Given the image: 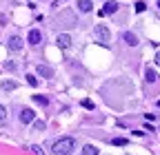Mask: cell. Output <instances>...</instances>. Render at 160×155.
<instances>
[{"instance_id":"15","label":"cell","mask_w":160,"mask_h":155,"mask_svg":"<svg viewBox=\"0 0 160 155\" xmlns=\"http://www.w3.org/2000/svg\"><path fill=\"white\" fill-rule=\"evenodd\" d=\"M145 9H147V5L142 2V0H138V2H136V11H138V13H142Z\"/></svg>"},{"instance_id":"11","label":"cell","mask_w":160,"mask_h":155,"mask_svg":"<svg viewBox=\"0 0 160 155\" xmlns=\"http://www.w3.org/2000/svg\"><path fill=\"white\" fill-rule=\"evenodd\" d=\"M145 80H147L149 84L158 80V75H156V71H153V69H149V67H147V71H145Z\"/></svg>"},{"instance_id":"23","label":"cell","mask_w":160,"mask_h":155,"mask_svg":"<svg viewBox=\"0 0 160 155\" xmlns=\"http://www.w3.org/2000/svg\"><path fill=\"white\" fill-rule=\"evenodd\" d=\"M158 9H160V0H158Z\"/></svg>"},{"instance_id":"16","label":"cell","mask_w":160,"mask_h":155,"mask_svg":"<svg viewBox=\"0 0 160 155\" xmlns=\"http://www.w3.org/2000/svg\"><path fill=\"white\" fill-rule=\"evenodd\" d=\"M27 82H29V84H31V87H38V78H36V75H31V73H29V75H27Z\"/></svg>"},{"instance_id":"22","label":"cell","mask_w":160,"mask_h":155,"mask_svg":"<svg viewBox=\"0 0 160 155\" xmlns=\"http://www.w3.org/2000/svg\"><path fill=\"white\" fill-rule=\"evenodd\" d=\"M156 62H158V64H160V53H158V55H156Z\"/></svg>"},{"instance_id":"12","label":"cell","mask_w":160,"mask_h":155,"mask_svg":"<svg viewBox=\"0 0 160 155\" xmlns=\"http://www.w3.org/2000/svg\"><path fill=\"white\" fill-rule=\"evenodd\" d=\"M82 155H98V148H96L93 144H87V146L82 148Z\"/></svg>"},{"instance_id":"18","label":"cell","mask_w":160,"mask_h":155,"mask_svg":"<svg viewBox=\"0 0 160 155\" xmlns=\"http://www.w3.org/2000/svg\"><path fill=\"white\" fill-rule=\"evenodd\" d=\"M113 144H116V146H125L127 140H125V138H113Z\"/></svg>"},{"instance_id":"7","label":"cell","mask_w":160,"mask_h":155,"mask_svg":"<svg viewBox=\"0 0 160 155\" xmlns=\"http://www.w3.org/2000/svg\"><path fill=\"white\" fill-rule=\"evenodd\" d=\"M27 40H29L31 45H40V42H42V33H40L38 29H31V31H29V38H27Z\"/></svg>"},{"instance_id":"21","label":"cell","mask_w":160,"mask_h":155,"mask_svg":"<svg viewBox=\"0 0 160 155\" xmlns=\"http://www.w3.org/2000/svg\"><path fill=\"white\" fill-rule=\"evenodd\" d=\"M82 106H85V109H93V102H91V100H82Z\"/></svg>"},{"instance_id":"3","label":"cell","mask_w":160,"mask_h":155,"mask_svg":"<svg viewBox=\"0 0 160 155\" xmlns=\"http://www.w3.org/2000/svg\"><path fill=\"white\" fill-rule=\"evenodd\" d=\"M22 45H25V40H22L20 35H11L9 42H7V47H9L11 51H20V49H22Z\"/></svg>"},{"instance_id":"9","label":"cell","mask_w":160,"mask_h":155,"mask_svg":"<svg viewBox=\"0 0 160 155\" xmlns=\"http://www.w3.org/2000/svg\"><path fill=\"white\" fill-rule=\"evenodd\" d=\"M91 7H93L91 0H78V9L82 11V13H89V11H91Z\"/></svg>"},{"instance_id":"4","label":"cell","mask_w":160,"mask_h":155,"mask_svg":"<svg viewBox=\"0 0 160 155\" xmlns=\"http://www.w3.org/2000/svg\"><path fill=\"white\" fill-rule=\"evenodd\" d=\"M116 9H118V2H116V0H107V2H105V7L100 9V16H111Z\"/></svg>"},{"instance_id":"5","label":"cell","mask_w":160,"mask_h":155,"mask_svg":"<svg viewBox=\"0 0 160 155\" xmlns=\"http://www.w3.org/2000/svg\"><path fill=\"white\" fill-rule=\"evenodd\" d=\"M33 120H36V113L31 109H22V111H20V122H22V124H29Z\"/></svg>"},{"instance_id":"14","label":"cell","mask_w":160,"mask_h":155,"mask_svg":"<svg viewBox=\"0 0 160 155\" xmlns=\"http://www.w3.org/2000/svg\"><path fill=\"white\" fill-rule=\"evenodd\" d=\"M33 102H36V104H42V106L49 104V100L45 98V95H33Z\"/></svg>"},{"instance_id":"17","label":"cell","mask_w":160,"mask_h":155,"mask_svg":"<svg viewBox=\"0 0 160 155\" xmlns=\"http://www.w3.org/2000/svg\"><path fill=\"white\" fill-rule=\"evenodd\" d=\"M33 129H36V131H42V129H45V122H42V120H33Z\"/></svg>"},{"instance_id":"8","label":"cell","mask_w":160,"mask_h":155,"mask_svg":"<svg viewBox=\"0 0 160 155\" xmlns=\"http://www.w3.org/2000/svg\"><path fill=\"white\" fill-rule=\"evenodd\" d=\"M122 40H125L129 47H136V45H138V38H136V33H131V31H125V33H122Z\"/></svg>"},{"instance_id":"1","label":"cell","mask_w":160,"mask_h":155,"mask_svg":"<svg viewBox=\"0 0 160 155\" xmlns=\"http://www.w3.org/2000/svg\"><path fill=\"white\" fill-rule=\"evenodd\" d=\"M73 148H76L73 138H60L58 142H53V153H58V155H71Z\"/></svg>"},{"instance_id":"2","label":"cell","mask_w":160,"mask_h":155,"mask_svg":"<svg viewBox=\"0 0 160 155\" xmlns=\"http://www.w3.org/2000/svg\"><path fill=\"white\" fill-rule=\"evenodd\" d=\"M93 35H96V42H100V45H107L111 40V31H109L107 25H96Z\"/></svg>"},{"instance_id":"10","label":"cell","mask_w":160,"mask_h":155,"mask_svg":"<svg viewBox=\"0 0 160 155\" xmlns=\"http://www.w3.org/2000/svg\"><path fill=\"white\" fill-rule=\"evenodd\" d=\"M38 75H42V78H51V75H53V71H51L49 67H45V64H38Z\"/></svg>"},{"instance_id":"13","label":"cell","mask_w":160,"mask_h":155,"mask_svg":"<svg viewBox=\"0 0 160 155\" xmlns=\"http://www.w3.org/2000/svg\"><path fill=\"white\" fill-rule=\"evenodd\" d=\"M0 89H2V91H13V89H16V82H11V80H5L2 84H0Z\"/></svg>"},{"instance_id":"19","label":"cell","mask_w":160,"mask_h":155,"mask_svg":"<svg viewBox=\"0 0 160 155\" xmlns=\"http://www.w3.org/2000/svg\"><path fill=\"white\" fill-rule=\"evenodd\" d=\"M2 120H7V109L0 104V122H2Z\"/></svg>"},{"instance_id":"20","label":"cell","mask_w":160,"mask_h":155,"mask_svg":"<svg viewBox=\"0 0 160 155\" xmlns=\"http://www.w3.org/2000/svg\"><path fill=\"white\" fill-rule=\"evenodd\" d=\"M31 151H33L36 155H45V151H42V148H40V146H31Z\"/></svg>"},{"instance_id":"6","label":"cell","mask_w":160,"mask_h":155,"mask_svg":"<svg viewBox=\"0 0 160 155\" xmlns=\"http://www.w3.org/2000/svg\"><path fill=\"white\" fill-rule=\"evenodd\" d=\"M56 45H58L60 49H67V47L71 45V38H69L67 33H60V35L56 38Z\"/></svg>"}]
</instances>
